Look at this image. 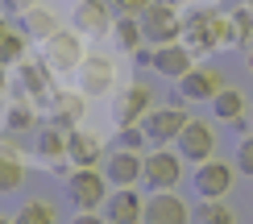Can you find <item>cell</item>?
<instances>
[{"label": "cell", "instance_id": "6da1fadb", "mask_svg": "<svg viewBox=\"0 0 253 224\" xmlns=\"http://www.w3.org/2000/svg\"><path fill=\"white\" fill-rule=\"evenodd\" d=\"M62 183H67V199H71L75 212H100L104 199L112 195V183L104 179V170H96V166H75Z\"/></svg>", "mask_w": 253, "mask_h": 224}, {"label": "cell", "instance_id": "7a4b0ae2", "mask_svg": "<svg viewBox=\"0 0 253 224\" xmlns=\"http://www.w3.org/2000/svg\"><path fill=\"white\" fill-rule=\"evenodd\" d=\"M141 34L145 46H170V42H183V17H178L174 0H154L141 13Z\"/></svg>", "mask_w": 253, "mask_h": 224}, {"label": "cell", "instance_id": "3957f363", "mask_svg": "<svg viewBox=\"0 0 253 224\" xmlns=\"http://www.w3.org/2000/svg\"><path fill=\"white\" fill-rule=\"evenodd\" d=\"M150 191H174L183 183V154L170 145H158L145 154V179H141Z\"/></svg>", "mask_w": 253, "mask_h": 224}, {"label": "cell", "instance_id": "277c9868", "mask_svg": "<svg viewBox=\"0 0 253 224\" xmlns=\"http://www.w3.org/2000/svg\"><path fill=\"white\" fill-rule=\"evenodd\" d=\"M183 42L195 50V54H212V50L224 46V17L204 8V13H191L183 21Z\"/></svg>", "mask_w": 253, "mask_h": 224}, {"label": "cell", "instance_id": "5b68a950", "mask_svg": "<svg viewBox=\"0 0 253 224\" xmlns=\"http://www.w3.org/2000/svg\"><path fill=\"white\" fill-rule=\"evenodd\" d=\"M83 34L79 29H58V34H50L46 42H42V62H46L54 75H62V71H79V62L87 58L83 54V42H79Z\"/></svg>", "mask_w": 253, "mask_h": 224}, {"label": "cell", "instance_id": "8992f818", "mask_svg": "<svg viewBox=\"0 0 253 224\" xmlns=\"http://www.w3.org/2000/svg\"><path fill=\"white\" fill-rule=\"evenodd\" d=\"M191 125V112H187V104H162V108H154L150 116L141 121L145 137H150L154 145H166V141H178V133Z\"/></svg>", "mask_w": 253, "mask_h": 224}, {"label": "cell", "instance_id": "52a82bcc", "mask_svg": "<svg viewBox=\"0 0 253 224\" xmlns=\"http://www.w3.org/2000/svg\"><path fill=\"white\" fill-rule=\"evenodd\" d=\"M233 179H237V166L224 162V158H208V162L195 166L191 175V187L199 199H224L228 191H233Z\"/></svg>", "mask_w": 253, "mask_h": 224}, {"label": "cell", "instance_id": "ba28073f", "mask_svg": "<svg viewBox=\"0 0 253 224\" xmlns=\"http://www.w3.org/2000/svg\"><path fill=\"white\" fill-rule=\"evenodd\" d=\"M150 112H154V91L145 88V83H129V88H121L117 100H112V125H117V129L141 125Z\"/></svg>", "mask_w": 253, "mask_h": 224}, {"label": "cell", "instance_id": "9c48e42d", "mask_svg": "<svg viewBox=\"0 0 253 224\" xmlns=\"http://www.w3.org/2000/svg\"><path fill=\"white\" fill-rule=\"evenodd\" d=\"M224 91V79H220V71L216 67H195V71H187L183 79L174 83V100L178 104H212L216 95Z\"/></svg>", "mask_w": 253, "mask_h": 224}, {"label": "cell", "instance_id": "30bf717a", "mask_svg": "<svg viewBox=\"0 0 253 224\" xmlns=\"http://www.w3.org/2000/svg\"><path fill=\"white\" fill-rule=\"evenodd\" d=\"M174 149L183 154V162H195V166L208 162V158H216V129L208 121H195V116H191V125L178 133Z\"/></svg>", "mask_w": 253, "mask_h": 224}, {"label": "cell", "instance_id": "8fae6325", "mask_svg": "<svg viewBox=\"0 0 253 224\" xmlns=\"http://www.w3.org/2000/svg\"><path fill=\"white\" fill-rule=\"evenodd\" d=\"M75 75H79V95H108L117 83V62L108 54H87Z\"/></svg>", "mask_w": 253, "mask_h": 224}, {"label": "cell", "instance_id": "7c38bea8", "mask_svg": "<svg viewBox=\"0 0 253 224\" xmlns=\"http://www.w3.org/2000/svg\"><path fill=\"white\" fill-rule=\"evenodd\" d=\"M21 83H25V91L34 95L29 104H38V108H46V112H54L58 108V88H54V79H50V67L46 62H21Z\"/></svg>", "mask_w": 253, "mask_h": 224}, {"label": "cell", "instance_id": "4fadbf2b", "mask_svg": "<svg viewBox=\"0 0 253 224\" xmlns=\"http://www.w3.org/2000/svg\"><path fill=\"white\" fill-rule=\"evenodd\" d=\"M104 179L112 187H137L145 179V154H137V149H112L104 158Z\"/></svg>", "mask_w": 253, "mask_h": 224}, {"label": "cell", "instance_id": "5bb4252c", "mask_svg": "<svg viewBox=\"0 0 253 224\" xmlns=\"http://www.w3.org/2000/svg\"><path fill=\"white\" fill-rule=\"evenodd\" d=\"M117 8H112V0H75V8H71V29H79V34H112V17Z\"/></svg>", "mask_w": 253, "mask_h": 224}, {"label": "cell", "instance_id": "9a60e30c", "mask_svg": "<svg viewBox=\"0 0 253 224\" xmlns=\"http://www.w3.org/2000/svg\"><path fill=\"white\" fill-rule=\"evenodd\" d=\"M145 224H191V208H187V199L178 191H150Z\"/></svg>", "mask_w": 253, "mask_h": 224}, {"label": "cell", "instance_id": "2e32d148", "mask_svg": "<svg viewBox=\"0 0 253 224\" xmlns=\"http://www.w3.org/2000/svg\"><path fill=\"white\" fill-rule=\"evenodd\" d=\"M100 212L108 224H141L145 220V199L137 195V187H112V195L104 199Z\"/></svg>", "mask_w": 253, "mask_h": 224}, {"label": "cell", "instance_id": "e0dca14e", "mask_svg": "<svg viewBox=\"0 0 253 224\" xmlns=\"http://www.w3.org/2000/svg\"><path fill=\"white\" fill-rule=\"evenodd\" d=\"M150 71H158L162 79L178 83L187 71H195V50L187 46V42H170V46H154V67H150Z\"/></svg>", "mask_w": 253, "mask_h": 224}, {"label": "cell", "instance_id": "ac0fdd59", "mask_svg": "<svg viewBox=\"0 0 253 224\" xmlns=\"http://www.w3.org/2000/svg\"><path fill=\"white\" fill-rule=\"evenodd\" d=\"M34 154H38L46 166L62 162V158H67V129H58V125L46 121V125L38 129V137H34Z\"/></svg>", "mask_w": 253, "mask_h": 224}, {"label": "cell", "instance_id": "d6986e66", "mask_svg": "<svg viewBox=\"0 0 253 224\" xmlns=\"http://www.w3.org/2000/svg\"><path fill=\"white\" fill-rule=\"evenodd\" d=\"M67 158H71V166H100V137L87 129H71L67 133Z\"/></svg>", "mask_w": 253, "mask_h": 224}, {"label": "cell", "instance_id": "ffe728a7", "mask_svg": "<svg viewBox=\"0 0 253 224\" xmlns=\"http://www.w3.org/2000/svg\"><path fill=\"white\" fill-rule=\"evenodd\" d=\"M249 104H253V100H249L241 88H224V91L212 100V116L233 125V121H241V116H249Z\"/></svg>", "mask_w": 253, "mask_h": 224}, {"label": "cell", "instance_id": "44dd1931", "mask_svg": "<svg viewBox=\"0 0 253 224\" xmlns=\"http://www.w3.org/2000/svg\"><path fill=\"white\" fill-rule=\"evenodd\" d=\"M112 42H117L121 54H137V50L145 46L141 17H117V21H112Z\"/></svg>", "mask_w": 253, "mask_h": 224}, {"label": "cell", "instance_id": "7402d4cb", "mask_svg": "<svg viewBox=\"0 0 253 224\" xmlns=\"http://www.w3.org/2000/svg\"><path fill=\"white\" fill-rule=\"evenodd\" d=\"M21 25H25V34H34V38H42V42H46L50 34H58V29H62V25H58V17L50 13L42 0H38L34 8H29V13H21Z\"/></svg>", "mask_w": 253, "mask_h": 224}, {"label": "cell", "instance_id": "603a6c76", "mask_svg": "<svg viewBox=\"0 0 253 224\" xmlns=\"http://www.w3.org/2000/svg\"><path fill=\"white\" fill-rule=\"evenodd\" d=\"M21 183H25V166H21V158L13 154V149L0 145V195L21 191Z\"/></svg>", "mask_w": 253, "mask_h": 224}, {"label": "cell", "instance_id": "cb8c5ba5", "mask_svg": "<svg viewBox=\"0 0 253 224\" xmlns=\"http://www.w3.org/2000/svg\"><path fill=\"white\" fill-rule=\"evenodd\" d=\"M253 38V8H237L233 17H224V46H245Z\"/></svg>", "mask_w": 253, "mask_h": 224}, {"label": "cell", "instance_id": "d4e9b609", "mask_svg": "<svg viewBox=\"0 0 253 224\" xmlns=\"http://www.w3.org/2000/svg\"><path fill=\"white\" fill-rule=\"evenodd\" d=\"M191 224H237V212L224 199H199V208L191 212Z\"/></svg>", "mask_w": 253, "mask_h": 224}, {"label": "cell", "instance_id": "484cf974", "mask_svg": "<svg viewBox=\"0 0 253 224\" xmlns=\"http://www.w3.org/2000/svg\"><path fill=\"white\" fill-rule=\"evenodd\" d=\"M21 58H25V38H21V29H13L8 21H0V67H13Z\"/></svg>", "mask_w": 253, "mask_h": 224}, {"label": "cell", "instance_id": "4316f807", "mask_svg": "<svg viewBox=\"0 0 253 224\" xmlns=\"http://www.w3.org/2000/svg\"><path fill=\"white\" fill-rule=\"evenodd\" d=\"M13 224H58V216H54V208H50L46 199H29V204L17 208Z\"/></svg>", "mask_w": 253, "mask_h": 224}, {"label": "cell", "instance_id": "83f0119b", "mask_svg": "<svg viewBox=\"0 0 253 224\" xmlns=\"http://www.w3.org/2000/svg\"><path fill=\"white\" fill-rule=\"evenodd\" d=\"M233 166H237V175L253 179V129L237 141V149H233Z\"/></svg>", "mask_w": 253, "mask_h": 224}, {"label": "cell", "instance_id": "f1b7e54d", "mask_svg": "<svg viewBox=\"0 0 253 224\" xmlns=\"http://www.w3.org/2000/svg\"><path fill=\"white\" fill-rule=\"evenodd\" d=\"M150 141V137H145V129L141 125H129V129H121V149H137V154H141V145Z\"/></svg>", "mask_w": 253, "mask_h": 224}, {"label": "cell", "instance_id": "f546056e", "mask_svg": "<svg viewBox=\"0 0 253 224\" xmlns=\"http://www.w3.org/2000/svg\"><path fill=\"white\" fill-rule=\"evenodd\" d=\"M150 4H154V0H112L117 17H141V13H145Z\"/></svg>", "mask_w": 253, "mask_h": 224}, {"label": "cell", "instance_id": "4dcf8cb0", "mask_svg": "<svg viewBox=\"0 0 253 224\" xmlns=\"http://www.w3.org/2000/svg\"><path fill=\"white\" fill-rule=\"evenodd\" d=\"M29 121H34V112H29L25 104H17V108H8V121H4V125H8V133H21Z\"/></svg>", "mask_w": 253, "mask_h": 224}, {"label": "cell", "instance_id": "1f68e13d", "mask_svg": "<svg viewBox=\"0 0 253 224\" xmlns=\"http://www.w3.org/2000/svg\"><path fill=\"white\" fill-rule=\"evenodd\" d=\"M38 0H0V8H4V13H13V17H21V13H29V8H34Z\"/></svg>", "mask_w": 253, "mask_h": 224}, {"label": "cell", "instance_id": "d6a6232c", "mask_svg": "<svg viewBox=\"0 0 253 224\" xmlns=\"http://www.w3.org/2000/svg\"><path fill=\"white\" fill-rule=\"evenodd\" d=\"M67 224H108V220H104V212H75Z\"/></svg>", "mask_w": 253, "mask_h": 224}, {"label": "cell", "instance_id": "836d02e7", "mask_svg": "<svg viewBox=\"0 0 253 224\" xmlns=\"http://www.w3.org/2000/svg\"><path fill=\"white\" fill-rule=\"evenodd\" d=\"M245 71L253 75V50H249V54H245Z\"/></svg>", "mask_w": 253, "mask_h": 224}, {"label": "cell", "instance_id": "e575fe53", "mask_svg": "<svg viewBox=\"0 0 253 224\" xmlns=\"http://www.w3.org/2000/svg\"><path fill=\"white\" fill-rule=\"evenodd\" d=\"M0 91H4V67H0Z\"/></svg>", "mask_w": 253, "mask_h": 224}, {"label": "cell", "instance_id": "d590c367", "mask_svg": "<svg viewBox=\"0 0 253 224\" xmlns=\"http://www.w3.org/2000/svg\"><path fill=\"white\" fill-rule=\"evenodd\" d=\"M0 224H13V216H0Z\"/></svg>", "mask_w": 253, "mask_h": 224}, {"label": "cell", "instance_id": "8d00e7d4", "mask_svg": "<svg viewBox=\"0 0 253 224\" xmlns=\"http://www.w3.org/2000/svg\"><path fill=\"white\" fill-rule=\"evenodd\" d=\"M249 129H253V104H249Z\"/></svg>", "mask_w": 253, "mask_h": 224}, {"label": "cell", "instance_id": "74e56055", "mask_svg": "<svg viewBox=\"0 0 253 224\" xmlns=\"http://www.w3.org/2000/svg\"><path fill=\"white\" fill-rule=\"evenodd\" d=\"M174 4H178V0H174Z\"/></svg>", "mask_w": 253, "mask_h": 224}, {"label": "cell", "instance_id": "f35d334b", "mask_svg": "<svg viewBox=\"0 0 253 224\" xmlns=\"http://www.w3.org/2000/svg\"><path fill=\"white\" fill-rule=\"evenodd\" d=\"M141 224H145V220H141Z\"/></svg>", "mask_w": 253, "mask_h": 224}]
</instances>
